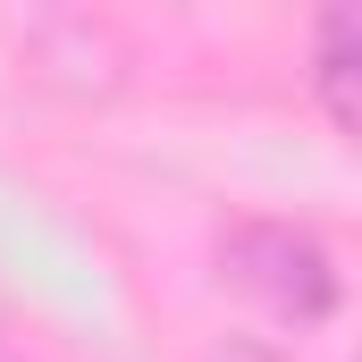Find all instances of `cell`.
<instances>
[{
    "mask_svg": "<svg viewBox=\"0 0 362 362\" xmlns=\"http://www.w3.org/2000/svg\"><path fill=\"white\" fill-rule=\"evenodd\" d=\"M219 278L236 295H253L270 320L286 329H320L337 303H346V278H337V253L295 228V219H228L219 228Z\"/></svg>",
    "mask_w": 362,
    "mask_h": 362,
    "instance_id": "cell-1",
    "label": "cell"
},
{
    "mask_svg": "<svg viewBox=\"0 0 362 362\" xmlns=\"http://www.w3.org/2000/svg\"><path fill=\"white\" fill-rule=\"evenodd\" d=\"M362 34H354V0H320V34H312V93H320V110H329V127L337 135H354L362 127Z\"/></svg>",
    "mask_w": 362,
    "mask_h": 362,
    "instance_id": "cell-2",
    "label": "cell"
},
{
    "mask_svg": "<svg viewBox=\"0 0 362 362\" xmlns=\"http://www.w3.org/2000/svg\"><path fill=\"white\" fill-rule=\"evenodd\" d=\"M211 362H295V354H278V346H262V337H228Z\"/></svg>",
    "mask_w": 362,
    "mask_h": 362,
    "instance_id": "cell-3",
    "label": "cell"
},
{
    "mask_svg": "<svg viewBox=\"0 0 362 362\" xmlns=\"http://www.w3.org/2000/svg\"><path fill=\"white\" fill-rule=\"evenodd\" d=\"M0 362H25V354H17V346H8V337H0Z\"/></svg>",
    "mask_w": 362,
    "mask_h": 362,
    "instance_id": "cell-4",
    "label": "cell"
}]
</instances>
